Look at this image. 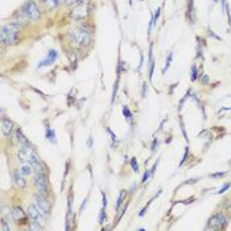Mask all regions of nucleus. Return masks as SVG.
<instances>
[{"label":"nucleus","mask_w":231,"mask_h":231,"mask_svg":"<svg viewBox=\"0 0 231 231\" xmlns=\"http://www.w3.org/2000/svg\"><path fill=\"white\" fill-rule=\"evenodd\" d=\"M19 32H20V27H19L17 23H12V24H7L3 25L1 28V42L5 45L13 44L16 40H17Z\"/></svg>","instance_id":"f257e3e1"},{"label":"nucleus","mask_w":231,"mask_h":231,"mask_svg":"<svg viewBox=\"0 0 231 231\" xmlns=\"http://www.w3.org/2000/svg\"><path fill=\"white\" fill-rule=\"evenodd\" d=\"M20 15L23 17L27 19V20H36V19H38L41 16V11L36 5V3L33 0H29L28 3H25L23 5V8L20 11Z\"/></svg>","instance_id":"f03ea898"},{"label":"nucleus","mask_w":231,"mask_h":231,"mask_svg":"<svg viewBox=\"0 0 231 231\" xmlns=\"http://www.w3.org/2000/svg\"><path fill=\"white\" fill-rule=\"evenodd\" d=\"M19 159H20L21 161L31 162V164L40 161L38 156L33 152V148L29 147V145H21L20 147V151H19Z\"/></svg>","instance_id":"7ed1b4c3"},{"label":"nucleus","mask_w":231,"mask_h":231,"mask_svg":"<svg viewBox=\"0 0 231 231\" xmlns=\"http://www.w3.org/2000/svg\"><path fill=\"white\" fill-rule=\"evenodd\" d=\"M28 214H29V217H31L35 222H37L38 224L45 223L46 214H45L37 205H29V207H28Z\"/></svg>","instance_id":"20e7f679"},{"label":"nucleus","mask_w":231,"mask_h":231,"mask_svg":"<svg viewBox=\"0 0 231 231\" xmlns=\"http://www.w3.org/2000/svg\"><path fill=\"white\" fill-rule=\"evenodd\" d=\"M70 37L73 38V41L75 42L78 45H82V44H86L89 41V32L82 29V28H77V29H73L70 32Z\"/></svg>","instance_id":"39448f33"},{"label":"nucleus","mask_w":231,"mask_h":231,"mask_svg":"<svg viewBox=\"0 0 231 231\" xmlns=\"http://www.w3.org/2000/svg\"><path fill=\"white\" fill-rule=\"evenodd\" d=\"M224 222H226L224 215L221 213H218L209 219V226H207L206 228H219V227H222V224H223Z\"/></svg>","instance_id":"423d86ee"},{"label":"nucleus","mask_w":231,"mask_h":231,"mask_svg":"<svg viewBox=\"0 0 231 231\" xmlns=\"http://www.w3.org/2000/svg\"><path fill=\"white\" fill-rule=\"evenodd\" d=\"M35 184H36V186H37L38 193L44 196V194L46 193V190H48V181H46V177H45L44 174H37L36 178H35Z\"/></svg>","instance_id":"0eeeda50"},{"label":"nucleus","mask_w":231,"mask_h":231,"mask_svg":"<svg viewBox=\"0 0 231 231\" xmlns=\"http://www.w3.org/2000/svg\"><path fill=\"white\" fill-rule=\"evenodd\" d=\"M87 15V4H79L78 7L74 8V11L71 12V17L75 20H82L83 17H86Z\"/></svg>","instance_id":"6e6552de"},{"label":"nucleus","mask_w":231,"mask_h":231,"mask_svg":"<svg viewBox=\"0 0 231 231\" xmlns=\"http://www.w3.org/2000/svg\"><path fill=\"white\" fill-rule=\"evenodd\" d=\"M57 57H58V53L55 52V50H50V52L48 53V55H46V58L42 59L41 62L37 65V69H41V67H44V66L52 65L55 59H57Z\"/></svg>","instance_id":"1a4fd4ad"},{"label":"nucleus","mask_w":231,"mask_h":231,"mask_svg":"<svg viewBox=\"0 0 231 231\" xmlns=\"http://www.w3.org/2000/svg\"><path fill=\"white\" fill-rule=\"evenodd\" d=\"M36 205H37L40 209H41L42 211H44L46 215L49 214V211H50V205H49V202L44 198V196H38L37 198H36Z\"/></svg>","instance_id":"9d476101"},{"label":"nucleus","mask_w":231,"mask_h":231,"mask_svg":"<svg viewBox=\"0 0 231 231\" xmlns=\"http://www.w3.org/2000/svg\"><path fill=\"white\" fill-rule=\"evenodd\" d=\"M12 130H13V123L8 119H3L1 120V132L4 136H9Z\"/></svg>","instance_id":"9b49d317"},{"label":"nucleus","mask_w":231,"mask_h":231,"mask_svg":"<svg viewBox=\"0 0 231 231\" xmlns=\"http://www.w3.org/2000/svg\"><path fill=\"white\" fill-rule=\"evenodd\" d=\"M33 165H32L31 162H27V164H23L20 168V172L21 174H24V176H31L32 173H33Z\"/></svg>","instance_id":"f8f14e48"},{"label":"nucleus","mask_w":231,"mask_h":231,"mask_svg":"<svg viewBox=\"0 0 231 231\" xmlns=\"http://www.w3.org/2000/svg\"><path fill=\"white\" fill-rule=\"evenodd\" d=\"M24 174H21V172H15L13 173V178H15V182L17 184V186L20 188H25V185H27V182H25V180H24Z\"/></svg>","instance_id":"ddd939ff"},{"label":"nucleus","mask_w":231,"mask_h":231,"mask_svg":"<svg viewBox=\"0 0 231 231\" xmlns=\"http://www.w3.org/2000/svg\"><path fill=\"white\" fill-rule=\"evenodd\" d=\"M11 214H12V218H13V219H16V221H19L20 218H24V215H25L24 211L21 210L20 207H15L13 210L11 211Z\"/></svg>","instance_id":"4468645a"},{"label":"nucleus","mask_w":231,"mask_h":231,"mask_svg":"<svg viewBox=\"0 0 231 231\" xmlns=\"http://www.w3.org/2000/svg\"><path fill=\"white\" fill-rule=\"evenodd\" d=\"M16 139H17V142L20 143L21 145H29V142L25 139V136L23 135V132H21L20 130H17V131H16Z\"/></svg>","instance_id":"2eb2a0df"},{"label":"nucleus","mask_w":231,"mask_h":231,"mask_svg":"<svg viewBox=\"0 0 231 231\" xmlns=\"http://www.w3.org/2000/svg\"><path fill=\"white\" fill-rule=\"evenodd\" d=\"M61 1H62V0H42V3H44L48 8H50V9L54 8V7H57Z\"/></svg>","instance_id":"dca6fc26"},{"label":"nucleus","mask_w":231,"mask_h":231,"mask_svg":"<svg viewBox=\"0 0 231 231\" xmlns=\"http://www.w3.org/2000/svg\"><path fill=\"white\" fill-rule=\"evenodd\" d=\"M46 138H48V140H50V142L54 143V144L57 143V140H55V132H54V130H50V128H48V130H46Z\"/></svg>","instance_id":"f3484780"},{"label":"nucleus","mask_w":231,"mask_h":231,"mask_svg":"<svg viewBox=\"0 0 231 231\" xmlns=\"http://www.w3.org/2000/svg\"><path fill=\"white\" fill-rule=\"evenodd\" d=\"M124 196H126V190H122L120 194H119V198H118V202H116V210H119V207L122 206L123 201H124Z\"/></svg>","instance_id":"a211bd4d"},{"label":"nucleus","mask_w":231,"mask_h":231,"mask_svg":"<svg viewBox=\"0 0 231 231\" xmlns=\"http://www.w3.org/2000/svg\"><path fill=\"white\" fill-rule=\"evenodd\" d=\"M123 115L126 116V119H128L130 122H132V114H131V111H130V108H128L127 106L123 107Z\"/></svg>","instance_id":"6ab92c4d"},{"label":"nucleus","mask_w":231,"mask_h":231,"mask_svg":"<svg viewBox=\"0 0 231 231\" xmlns=\"http://www.w3.org/2000/svg\"><path fill=\"white\" fill-rule=\"evenodd\" d=\"M172 58H173V53L170 52L169 53V55H168V58H166V62H165V67L162 69V73H165L166 71V69H168L169 66H170V62H172Z\"/></svg>","instance_id":"aec40b11"},{"label":"nucleus","mask_w":231,"mask_h":231,"mask_svg":"<svg viewBox=\"0 0 231 231\" xmlns=\"http://www.w3.org/2000/svg\"><path fill=\"white\" fill-rule=\"evenodd\" d=\"M131 166H132V169H134V172H136V173L139 172V165H138V162H136V159H135V157L131 160Z\"/></svg>","instance_id":"412c9836"},{"label":"nucleus","mask_w":231,"mask_h":231,"mask_svg":"<svg viewBox=\"0 0 231 231\" xmlns=\"http://www.w3.org/2000/svg\"><path fill=\"white\" fill-rule=\"evenodd\" d=\"M104 210H106V209H103L99 214V223H104V222H106V213H104Z\"/></svg>","instance_id":"4be33fe9"},{"label":"nucleus","mask_w":231,"mask_h":231,"mask_svg":"<svg viewBox=\"0 0 231 231\" xmlns=\"http://www.w3.org/2000/svg\"><path fill=\"white\" fill-rule=\"evenodd\" d=\"M197 79V66L193 65L192 66V81H196Z\"/></svg>","instance_id":"5701e85b"},{"label":"nucleus","mask_w":231,"mask_h":231,"mask_svg":"<svg viewBox=\"0 0 231 231\" xmlns=\"http://www.w3.org/2000/svg\"><path fill=\"white\" fill-rule=\"evenodd\" d=\"M230 186H231V184H224L223 186H222V189L219 190V192H218V194H222V193H224V192H226V190H227Z\"/></svg>","instance_id":"b1692460"},{"label":"nucleus","mask_w":231,"mask_h":231,"mask_svg":"<svg viewBox=\"0 0 231 231\" xmlns=\"http://www.w3.org/2000/svg\"><path fill=\"white\" fill-rule=\"evenodd\" d=\"M188 152H189V148H186V149H185V153H184V157H182V160H181V162H180V166L182 165L184 162H185V160L188 159Z\"/></svg>","instance_id":"393cba45"},{"label":"nucleus","mask_w":231,"mask_h":231,"mask_svg":"<svg viewBox=\"0 0 231 231\" xmlns=\"http://www.w3.org/2000/svg\"><path fill=\"white\" fill-rule=\"evenodd\" d=\"M224 174H226V172H219V173H214V174H211L210 177H213V178H218V177H223Z\"/></svg>","instance_id":"a878e982"},{"label":"nucleus","mask_w":231,"mask_h":231,"mask_svg":"<svg viewBox=\"0 0 231 231\" xmlns=\"http://www.w3.org/2000/svg\"><path fill=\"white\" fill-rule=\"evenodd\" d=\"M149 176H151V170H147V172L144 173V177H143V182H147L149 178Z\"/></svg>","instance_id":"bb28decb"},{"label":"nucleus","mask_w":231,"mask_h":231,"mask_svg":"<svg viewBox=\"0 0 231 231\" xmlns=\"http://www.w3.org/2000/svg\"><path fill=\"white\" fill-rule=\"evenodd\" d=\"M147 90H148V86H147V83H144L143 85V91H142V97L145 98V93H147Z\"/></svg>","instance_id":"cd10ccee"},{"label":"nucleus","mask_w":231,"mask_h":231,"mask_svg":"<svg viewBox=\"0 0 231 231\" xmlns=\"http://www.w3.org/2000/svg\"><path fill=\"white\" fill-rule=\"evenodd\" d=\"M102 198H103V202H102V205H103V209H106L107 206V198H106V194L102 193Z\"/></svg>","instance_id":"c85d7f7f"},{"label":"nucleus","mask_w":231,"mask_h":231,"mask_svg":"<svg viewBox=\"0 0 231 231\" xmlns=\"http://www.w3.org/2000/svg\"><path fill=\"white\" fill-rule=\"evenodd\" d=\"M107 132H108V134L111 135V139H112V140H116V136H115V135L112 134V131H111L110 128H107Z\"/></svg>","instance_id":"c756f323"},{"label":"nucleus","mask_w":231,"mask_h":231,"mask_svg":"<svg viewBox=\"0 0 231 231\" xmlns=\"http://www.w3.org/2000/svg\"><path fill=\"white\" fill-rule=\"evenodd\" d=\"M91 144H93V138L90 136V138H89V142H87V145H89V148H91Z\"/></svg>","instance_id":"7c9ffc66"},{"label":"nucleus","mask_w":231,"mask_h":231,"mask_svg":"<svg viewBox=\"0 0 231 231\" xmlns=\"http://www.w3.org/2000/svg\"><path fill=\"white\" fill-rule=\"evenodd\" d=\"M221 4H222V8L226 9V0H221Z\"/></svg>","instance_id":"2f4dec72"},{"label":"nucleus","mask_w":231,"mask_h":231,"mask_svg":"<svg viewBox=\"0 0 231 231\" xmlns=\"http://www.w3.org/2000/svg\"><path fill=\"white\" fill-rule=\"evenodd\" d=\"M156 151V140L153 142V144H152V152H155Z\"/></svg>","instance_id":"473e14b6"},{"label":"nucleus","mask_w":231,"mask_h":231,"mask_svg":"<svg viewBox=\"0 0 231 231\" xmlns=\"http://www.w3.org/2000/svg\"><path fill=\"white\" fill-rule=\"evenodd\" d=\"M77 0H66V4H73V3H75Z\"/></svg>","instance_id":"72a5a7b5"},{"label":"nucleus","mask_w":231,"mask_h":231,"mask_svg":"<svg viewBox=\"0 0 231 231\" xmlns=\"http://www.w3.org/2000/svg\"><path fill=\"white\" fill-rule=\"evenodd\" d=\"M85 206H86V200H85V202L82 204V206H81V211H83V209H85Z\"/></svg>","instance_id":"f704fd0d"},{"label":"nucleus","mask_w":231,"mask_h":231,"mask_svg":"<svg viewBox=\"0 0 231 231\" xmlns=\"http://www.w3.org/2000/svg\"><path fill=\"white\" fill-rule=\"evenodd\" d=\"M207 79H209V78H207V75H205L204 79H202V82H207Z\"/></svg>","instance_id":"c9c22d12"},{"label":"nucleus","mask_w":231,"mask_h":231,"mask_svg":"<svg viewBox=\"0 0 231 231\" xmlns=\"http://www.w3.org/2000/svg\"><path fill=\"white\" fill-rule=\"evenodd\" d=\"M228 23H230V25H231V17H230V19H228Z\"/></svg>","instance_id":"e433bc0d"},{"label":"nucleus","mask_w":231,"mask_h":231,"mask_svg":"<svg viewBox=\"0 0 231 231\" xmlns=\"http://www.w3.org/2000/svg\"><path fill=\"white\" fill-rule=\"evenodd\" d=\"M130 4H132V0H130Z\"/></svg>","instance_id":"4c0bfd02"},{"label":"nucleus","mask_w":231,"mask_h":231,"mask_svg":"<svg viewBox=\"0 0 231 231\" xmlns=\"http://www.w3.org/2000/svg\"><path fill=\"white\" fill-rule=\"evenodd\" d=\"M213 1H214V3H215V1H218V0H213Z\"/></svg>","instance_id":"58836bf2"}]
</instances>
